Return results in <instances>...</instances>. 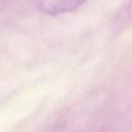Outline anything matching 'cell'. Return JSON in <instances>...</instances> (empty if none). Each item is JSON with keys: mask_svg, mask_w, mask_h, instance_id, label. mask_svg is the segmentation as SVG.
Listing matches in <instances>:
<instances>
[{"mask_svg": "<svg viewBox=\"0 0 132 132\" xmlns=\"http://www.w3.org/2000/svg\"><path fill=\"white\" fill-rule=\"evenodd\" d=\"M85 0H56L45 4L42 9L47 13H62L75 9Z\"/></svg>", "mask_w": 132, "mask_h": 132, "instance_id": "1", "label": "cell"}]
</instances>
